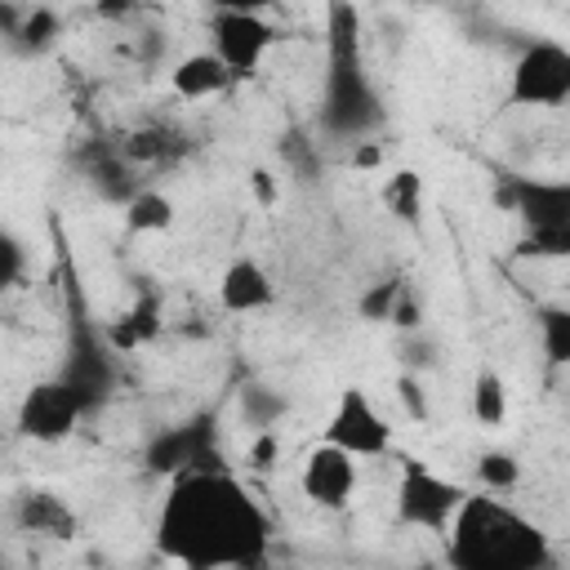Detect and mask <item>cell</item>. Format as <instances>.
I'll list each match as a JSON object with an SVG mask.
<instances>
[{"label":"cell","instance_id":"obj_1","mask_svg":"<svg viewBox=\"0 0 570 570\" xmlns=\"http://www.w3.org/2000/svg\"><path fill=\"white\" fill-rule=\"evenodd\" d=\"M156 548L187 570H263L272 521L227 468H196L169 481L156 512Z\"/></svg>","mask_w":570,"mask_h":570},{"label":"cell","instance_id":"obj_2","mask_svg":"<svg viewBox=\"0 0 570 570\" xmlns=\"http://www.w3.org/2000/svg\"><path fill=\"white\" fill-rule=\"evenodd\" d=\"M445 534V570H534L552 557L548 534L494 494H468Z\"/></svg>","mask_w":570,"mask_h":570},{"label":"cell","instance_id":"obj_3","mask_svg":"<svg viewBox=\"0 0 570 570\" xmlns=\"http://www.w3.org/2000/svg\"><path fill=\"white\" fill-rule=\"evenodd\" d=\"M379 120V98L365 80L356 49V9L330 4V71H325V125L334 134H361Z\"/></svg>","mask_w":570,"mask_h":570},{"label":"cell","instance_id":"obj_4","mask_svg":"<svg viewBox=\"0 0 570 570\" xmlns=\"http://www.w3.org/2000/svg\"><path fill=\"white\" fill-rule=\"evenodd\" d=\"M561 102H570V49L557 40L525 45L508 71V107H561Z\"/></svg>","mask_w":570,"mask_h":570},{"label":"cell","instance_id":"obj_5","mask_svg":"<svg viewBox=\"0 0 570 570\" xmlns=\"http://www.w3.org/2000/svg\"><path fill=\"white\" fill-rule=\"evenodd\" d=\"M463 490L436 472H428L423 463L405 459L401 463V481H396V517L405 525H419V530H432V534H445L463 508Z\"/></svg>","mask_w":570,"mask_h":570},{"label":"cell","instance_id":"obj_6","mask_svg":"<svg viewBox=\"0 0 570 570\" xmlns=\"http://www.w3.org/2000/svg\"><path fill=\"white\" fill-rule=\"evenodd\" d=\"M85 410H94V401L67 383V379H45L36 383L22 405H18V432L27 441H62L76 432V423L85 419Z\"/></svg>","mask_w":570,"mask_h":570},{"label":"cell","instance_id":"obj_7","mask_svg":"<svg viewBox=\"0 0 570 570\" xmlns=\"http://www.w3.org/2000/svg\"><path fill=\"white\" fill-rule=\"evenodd\" d=\"M321 441L347 450L352 459H379V454L392 450V428L361 387H343L334 410H330V423H325Z\"/></svg>","mask_w":570,"mask_h":570},{"label":"cell","instance_id":"obj_8","mask_svg":"<svg viewBox=\"0 0 570 570\" xmlns=\"http://www.w3.org/2000/svg\"><path fill=\"white\" fill-rule=\"evenodd\" d=\"M209 36H214V53L227 62L232 76H249V71H258L263 53H267L272 40H276L272 22H267L263 13H254V9H240V4H223V9H214V18H209Z\"/></svg>","mask_w":570,"mask_h":570},{"label":"cell","instance_id":"obj_9","mask_svg":"<svg viewBox=\"0 0 570 570\" xmlns=\"http://www.w3.org/2000/svg\"><path fill=\"white\" fill-rule=\"evenodd\" d=\"M142 459H147L151 472H165L169 481L183 476V472H196V468H223L218 445H214V423L205 414L191 419V423H178V428L156 432Z\"/></svg>","mask_w":570,"mask_h":570},{"label":"cell","instance_id":"obj_10","mask_svg":"<svg viewBox=\"0 0 570 570\" xmlns=\"http://www.w3.org/2000/svg\"><path fill=\"white\" fill-rule=\"evenodd\" d=\"M494 205H508L525 232L570 227V178H508L494 187Z\"/></svg>","mask_w":570,"mask_h":570},{"label":"cell","instance_id":"obj_11","mask_svg":"<svg viewBox=\"0 0 570 570\" xmlns=\"http://www.w3.org/2000/svg\"><path fill=\"white\" fill-rule=\"evenodd\" d=\"M298 485H303V494H307L316 508L338 512V508H347L352 494H356V459H352L347 450L321 441V445L307 450L303 472H298Z\"/></svg>","mask_w":570,"mask_h":570},{"label":"cell","instance_id":"obj_12","mask_svg":"<svg viewBox=\"0 0 570 570\" xmlns=\"http://www.w3.org/2000/svg\"><path fill=\"white\" fill-rule=\"evenodd\" d=\"M13 521H18V530H27V534H36V539H58V543H67V539L80 534L76 508H71L62 494L40 490V485H31V490H22V494L13 499Z\"/></svg>","mask_w":570,"mask_h":570},{"label":"cell","instance_id":"obj_13","mask_svg":"<svg viewBox=\"0 0 570 570\" xmlns=\"http://www.w3.org/2000/svg\"><path fill=\"white\" fill-rule=\"evenodd\" d=\"M218 303H223V312H236V316L263 312L276 303V281L258 258H232L218 281Z\"/></svg>","mask_w":570,"mask_h":570},{"label":"cell","instance_id":"obj_14","mask_svg":"<svg viewBox=\"0 0 570 570\" xmlns=\"http://www.w3.org/2000/svg\"><path fill=\"white\" fill-rule=\"evenodd\" d=\"M232 80H236V76L227 71V62H223L214 49L187 53V58H178L174 71H169V85H174L178 98H214V94H227Z\"/></svg>","mask_w":570,"mask_h":570},{"label":"cell","instance_id":"obj_15","mask_svg":"<svg viewBox=\"0 0 570 570\" xmlns=\"http://www.w3.org/2000/svg\"><path fill=\"white\" fill-rule=\"evenodd\" d=\"M156 334H160V298L147 289V294L134 298V307H129L120 321L107 325V347H116V352H134V347L151 343Z\"/></svg>","mask_w":570,"mask_h":570},{"label":"cell","instance_id":"obj_16","mask_svg":"<svg viewBox=\"0 0 570 570\" xmlns=\"http://www.w3.org/2000/svg\"><path fill=\"white\" fill-rule=\"evenodd\" d=\"M472 419L481 428H503L508 423V383L490 365H481L476 379H472Z\"/></svg>","mask_w":570,"mask_h":570},{"label":"cell","instance_id":"obj_17","mask_svg":"<svg viewBox=\"0 0 570 570\" xmlns=\"http://www.w3.org/2000/svg\"><path fill=\"white\" fill-rule=\"evenodd\" d=\"M125 227L129 232H169L174 227V200L165 196V191H156V187H142L129 205H125Z\"/></svg>","mask_w":570,"mask_h":570},{"label":"cell","instance_id":"obj_18","mask_svg":"<svg viewBox=\"0 0 570 570\" xmlns=\"http://www.w3.org/2000/svg\"><path fill=\"white\" fill-rule=\"evenodd\" d=\"M285 410H289V401L276 387H267V383L240 387V419L254 432H276V419H285Z\"/></svg>","mask_w":570,"mask_h":570},{"label":"cell","instance_id":"obj_19","mask_svg":"<svg viewBox=\"0 0 570 570\" xmlns=\"http://www.w3.org/2000/svg\"><path fill=\"white\" fill-rule=\"evenodd\" d=\"M539 347L552 370H570V307L539 312Z\"/></svg>","mask_w":570,"mask_h":570},{"label":"cell","instance_id":"obj_20","mask_svg":"<svg viewBox=\"0 0 570 570\" xmlns=\"http://www.w3.org/2000/svg\"><path fill=\"white\" fill-rule=\"evenodd\" d=\"M383 205L401 218V223H414L423 214V178L414 169H396L387 183H383Z\"/></svg>","mask_w":570,"mask_h":570},{"label":"cell","instance_id":"obj_21","mask_svg":"<svg viewBox=\"0 0 570 570\" xmlns=\"http://www.w3.org/2000/svg\"><path fill=\"white\" fill-rule=\"evenodd\" d=\"M62 31V18L49 9V4H36L31 13H27V22H22V31L9 40L13 49H22V53H40V49H49L53 45V36Z\"/></svg>","mask_w":570,"mask_h":570},{"label":"cell","instance_id":"obj_22","mask_svg":"<svg viewBox=\"0 0 570 570\" xmlns=\"http://www.w3.org/2000/svg\"><path fill=\"white\" fill-rule=\"evenodd\" d=\"M169 151H174L169 134L156 129V125H147V129H129L125 142H120V156H125L129 165H151V160H165Z\"/></svg>","mask_w":570,"mask_h":570},{"label":"cell","instance_id":"obj_23","mask_svg":"<svg viewBox=\"0 0 570 570\" xmlns=\"http://www.w3.org/2000/svg\"><path fill=\"white\" fill-rule=\"evenodd\" d=\"M476 476H481V485H485L490 494H503V490H512V485L521 481V463H517L508 450H485V454L476 459Z\"/></svg>","mask_w":570,"mask_h":570},{"label":"cell","instance_id":"obj_24","mask_svg":"<svg viewBox=\"0 0 570 570\" xmlns=\"http://www.w3.org/2000/svg\"><path fill=\"white\" fill-rule=\"evenodd\" d=\"M521 258H570V227H548V232H525L517 245Z\"/></svg>","mask_w":570,"mask_h":570},{"label":"cell","instance_id":"obj_25","mask_svg":"<svg viewBox=\"0 0 570 570\" xmlns=\"http://www.w3.org/2000/svg\"><path fill=\"white\" fill-rule=\"evenodd\" d=\"M401 294H405L401 281H379V285H370V289L356 298V312H361L365 321H392V307H396Z\"/></svg>","mask_w":570,"mask_h":570},{"label":"cell","instance_id":"obj_26","mask_svg":"<svg viewBox=\"0 0 570 570\" xmlns=\"http://www.w3.org/2000/svg\"><path fill=\"white\" fill-rule=\"evenodd\" d=\"M396 401L405 405V414H410L414 423L428 419V392H423V383H419L414 374H401V379H396Z\"/></svg>","mask_w":570,"mask_h":570},{"label":"cell","instance_id":"obj_27","mask_svg":"<svg viewBox=\"0 0 570 570\" xmlns=\"http://www.w3.org/2000/svg\"><path fill=\"white\" fill-rule=\"evenodd\" d=\"M245 463H249L254 472H272V468H276V432H254Z\"/></svg>","mask_w":570,"mask_h":570},{"label":"cell","instance_id":"obj_28","mask_svg":"<svg viewBox=\"0 0 570 570\" xmlns=\"http://www.w3.org/2000/svg\"><path fill=\"white\" fill-rule=\"evenodd\" d=\"M392 325H396V330H414V325H419V303H414L410 289L396 298V307H392Z\"/></svg>","mask_w":570,"mask_h":570},{"label":"cell","instance_id":"obj_29","mask_svg":"<svg viewBox=\"0 0 570 570\" xmlns=\"http://www.w3.org/2000/svg\"><path fill=\"white\" fill-rule=\"evenodd\" d=\"M249 183H254V191H258V200H263V205H272V200H276V183H272V174H267V169H254V174H249Z\"/></svg>","mask_w":570,"mask_h":570},{"label":"cell","instance_id":"obj_30","mask_svg":"<svg viewBox=\"0 0 570 570\" xmlns=\"http://www.w3.org/2000/svg\"><path fill=\"white\" fill-rule=\"evenodd\" d=\"M379 160H383V151H379L374 142H361V147L352 151V165H356V169H374Z\"/></svg>","mask_w":570,"mask_h":570},{"label":"cell","instance_id":"obj_31","mask_svg":"<svg viewBox=\"0 0 570 570\" xmlns=\"http://www.w3.org/2000/svg\"><path fill=\"white\" fill-rule=\"evenodd\" d=\"M534 570H561V566H557V557H548V561H539Z\"/></svg>","mask_w":570,"mask_h":570},{"label":"cell","instance_id":"obj_32","mask_svg":"<svg viewBox=\"0 0 570 570\" xmlns=\"http://www.w3.org/2000/svg\"><path fill=\"white\" fill-rule=\"evenodd\" d=\"M414 570H441V566H432V561H419V566H414Z\"/></svg>","mask_w":570,"mask_h":570}]
</instances>
